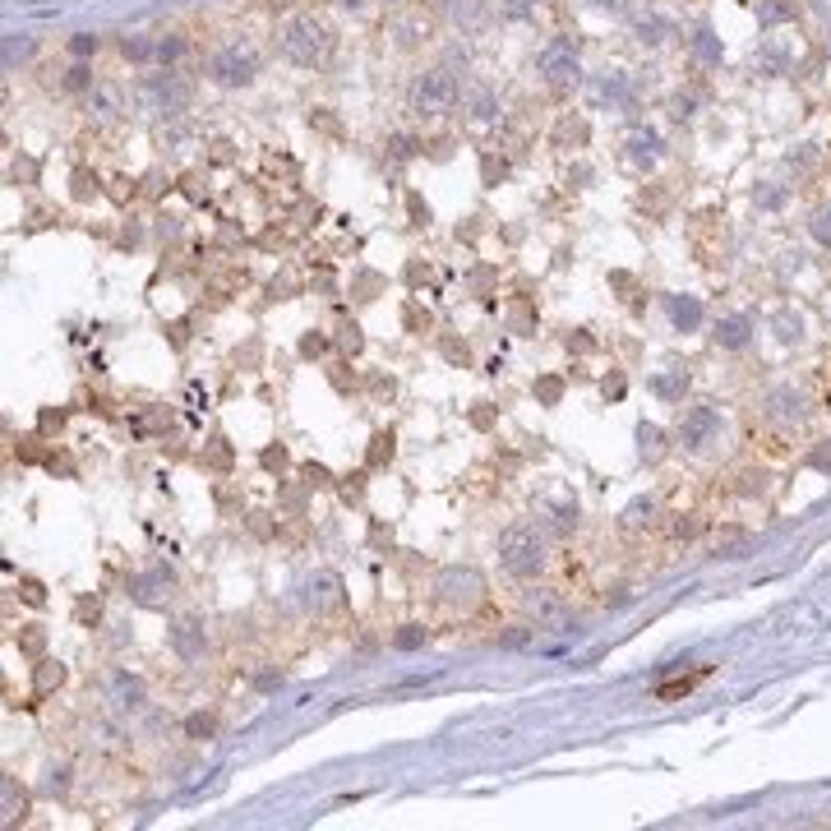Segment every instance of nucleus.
I'll return each mask as SVG.
<instances>
[{"mask_svg":"<svg viewBox=\"0 0 831 831\" xmlns=\"http://www.w3.org/2000/svg\"><path fill=\"white\" fill-rule=\"evenodd\" d=\"M328 51H333V33H328V24H319L314 14H296V19L282 28V56H287L291 65L314 70V65L328 61Z\"/></svg>","mask_w":831,"mask_h":831,"instance_id":"nucleus-1","label":"nucleus"},{"mask_svg":"<svg viewBox=\"0 0 831 831\" xmlns=\"http://www.w3.org/2000/svg\"><path fill=\"white\" fill-rule=\"evenodd\" d=\"M499 564H504L513 578H536L545 564V536L536 527H527V522L508 527L504 536H499Z\"/></svg>","mask_w":831,"mask_h":831,"instance_id":"nucleus-2","label":"nucleus"},{"mask_svg":"<svg viewBox=\"0 0 831 831\" xmlns=\"http://www.w3.org/2000/svg\"><path fill=\"white\" fill-rule=\"evenodd\" d=\"M453 102H458V79H453V70L416 74V84H411V111H416V116H444V111H453Z\"/></svg>","mask_w":831,"mask_h":831,"instance_id":"nucleus-3","label":"nucleus"},{"mask_svg":"<svg viewBox=\"0 0 831 831\" xmlns=\"http://www.w3.org/2000/svg\"><path fill=\"white\" fill-rule=\"evenodd\" d=\"M208 74L227 88L250 84L254 74H259V51H254L250 42H241V37H236V42H222V47L208 56Z\"/></svg>","mask_w":831,"mask_h":831,"instance_id":"nucleus-4","label":"nucleus"},{"mask_svg":"<svg viewBox=\"0 0 831 831\" xmlns=\"http://www.w3.org/2000/svg\"><path fill=\"white\" fill-rule=\"evenodd\" d=\"M481 596H485V578L476 568H448L444 578H439V601L444 605L471 610V605H481Z\"/></svg>","mask_w":831,"mask_h":831,"instance_id":"nucleus-5","label":"nucleus"},{"mask_svg":"<svg viewBox=\"0 0 831 831\" xmlns=\"http://www.w3.org/2000/svg\"><path fill=\"white\" fill-rule=\"evenodd\" d=\"M144 93L153 97V107H157V111H181L185 102H190V88H185L181 79H176V74H157V79H148Z\"/></svg>","mask_w":831,"mask_h":831,"instance_id":"nucleus-6","label":"nucleus"},{"mask_svg":"<svg viewBox=\"0 0 831 831\" xmlns=\"http://www.w3.org/2000/svg\"><path fill=\"white\" fill-rule=\"evenodd\" d=\"M171 642H176V651H181L185 661H199V656H204V647H208L199 619H181V624L171 628Z\"/></svg>","mask_w":831,"mask_h":831,"instance_id":"nucleus-7","label":"nucleus"},{"mask_svg":"<svg viewBox=\"0 0 831 831\" xmlns=\"http://www.w3.org/2000/svg\"><path fill=\"white\" fill-rule=\"evenodd\" d=\"M125 111V93L116 84H97L93 88V116L97 121H116Z\"/></svg>","mask_w":831,"mask_h":831,"instance_id":"nucleus-8","label":"nucleus"},{"mask_svg":"<svg viewBox=\"0 0 831 831\" xmlns=\"http://www.w3.org/2000/svg\"><path fill=\"white\" fill-rule=\"evenodd\" d=\"M527 615L536 619V624H554V619L564 615V605H559L554 591H527Z\"/></svg>","mask_w":831,"mask_h":831,"instance_id":"nucleus-9","label":"nucleus"},{"mask_svg":"<svg viewBox=\"0 0 831 831\" xmlns=\"http://www.w3.org/2000/svg\"><path fill=\"white\" fill-rule=\"evenodd\" d=\"M541 70L550 74L554 84H559V79H568V74H578V65H573V51H568L564 42H559V47H550V51L541 56Z\"/></svg>","mask_w":831,"mask_h":831,"instance_id":"nucleus-10","label":"nucleus"},{"mask_svg":"<svg viewBox=\"0 0 831 831\" xmlns=\"http://www.w3.org/2000/svg\"><path fill=\"white\" fill-rule=\"evenodd\" d=\"M711 430H716V416H711L707 407H698L693 416L684 421V444H693V448H702L711 439Z\"/></svg>","mask_w":831,"mask_h":831,"instance_id":"nucleus-11","label":"nucleus"},{"mask_svg":"<svg viewBox=\"0 0 831 831\" xmlns=\"http://www.w3.org/2000/svg\"><path fill=\"white\" fill-rule=\"evenodd\" d=\"M121 51L130 56V61H148V56H157V42H148L144 33H130V37L121 42Z\"/></svg>","mask_w":831,"mask_h":831,"instance_id":"nucleus-12","label":"nucleus"},{"mask_svg":"<svg viewBox=\"0 0 831 831\" xmlns=\"http://www.w3.org/2000/svg\"><path fill=\"white\" fill-rule=\"evenodd\" d=\"M0 790H5V822H19L24 818V795H14V776H5V785H0Z\"/></svg>","mask_w":831,"mask_h":831,"instance_id":"nucleus-13","label":"nucleus"},{"mask_svg":"<svg viewBox=\"0 0 831 831\" xmlns=\"http://www.w3.org/2000/svg\"><path fill=\"white\" fill-rule=\"evenodd\" d=\"M181 56H185V37H162V42H157V61L176 65Z\"/></svg>","mask_w":831,"mask_h":831,"instance_id":"nucleus-14","label":"nucleus"},{"mask_svg":"<svg viewBox=\"0 0 831 831\" xmlns=\"http://www.w3.org/2000/svg\"><path fill=\"white\" fill-rule=\"evenodd\" d=\"M28 51H33V42H28V37H24V33H14V37H10V42H5V61H10V65H14V56H28Z\"/></svg>","mask_w":831,"mask_h":831,"instance_id":"nucleus-15","label":"nucleus"},{"mask_svg":"<svg viewBox=\"0 0 831 831\" xmlns=\"http://www.w3.org/2000/svg\"><path fill=\"white\" fill-rule=\"evenodd\" d=\"M698 679H702V675H693V679H675V684H661V688H656V698H679V693H688V688L698 684Z\"/></svg>","mask_w":831,"mask_h":831,"instance_id":"nucleus-16","label":"nucleus"},{"mask_svg":"<svg viewBox=\"0 0 831 831\" xmlns=\"http://www.w3.org/2000/svg\"><path fill=\"white\" fill-rule=\"evenodd\" d=\"M88 84H93V79H88L84 65H74V70L65 74V88H70V93H79V88H88Z\"/></svg>","mask_w":831,"mask_h":831,"instance_id":"nucleus-17","label":"nucleus"},{"mask_svg":"<svg viewBox=\"0 0 831 831\" xmlns=\"http://www.w3.org/2000/svg\"><path fill=\"white\" fill-rule=\"evenodd\" d=\"M185 730H190V735H213V716H190V725H185Z\"/></svg>","mask_w":831,"mask_h":831,"instance_id":"nucleus-18","label":"nucleus"},{"mask_svg":"<svg viewBox=\"0 0 831 831\" xmlns=\"http://www.w3.org/2000/svg\"><path fill=\"white\" fill-rule=\"evenodd\" d=\"M88 51H97V37H79V42H74V56H88Z\"/></svg>","mask_w":831,"mask_h":831,"instance_id":"nucleus-19","label":"nucleus"},{"mask_svg":"<svg viewBox=\"0 0 831 831\" xmlns=\"http://www.w3.org/2000/svg\"><path fill=\"white\" fill-rule=\"evenodd\" d=\"M822 241H831V213H818V227H813Z\"/></svg>","mask_w":831,"mask_h":831,"instance_id":"nucleus-20","label":"nucleus"},{"mask_svg":"<svg viewBox=\"0 0 831 831\" xmlns=\"http://www.w3.org/2000/svg\"><path fill=\"white\" fill-rule=\"evenodd\" d=\"M37 684H42V688H51V684H61V665H56V670H42V679H37Z\"/></svg>","mask_w":831,"mask_h":831,"instance_id":"nucleus-21","label":"nucleus"},{"mask_svg":"<svg viewBox=\"0 0 831 831\" xmlns=\"http://www.w3.org/2000/svg\"><path fill=\"white\" fill-rule=\"evenodd\" d=\"M508 14H527V0H508Z\"/></svg>","mask_w":831,"mask_h":831,"instance_id":"nucleus-22","label":"nucleus"}]
</instances>
